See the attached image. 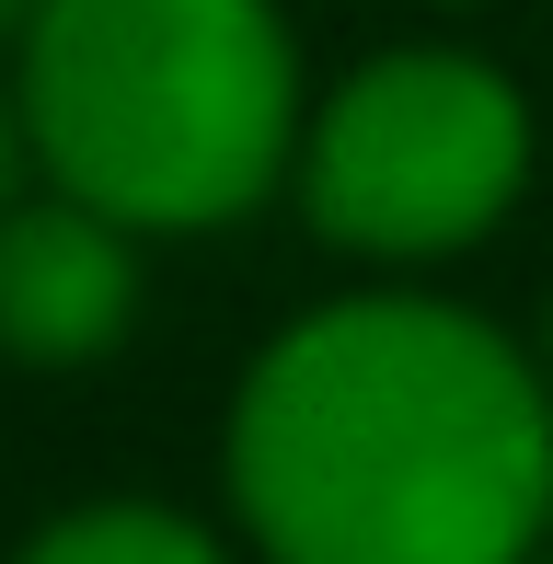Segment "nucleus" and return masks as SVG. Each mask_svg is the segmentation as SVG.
<instances>
[{"mask_svg": "<svg viewBox=\"0 0 553 564\" xmlns=\"http://www.w3.org/2000/svg\"><path fill=\"white\" fill-rule=\"evenodd\" d=\"M231 507L265 564H542L553 392L449 300H323L231 392Z\"/></svg>", "mask_w": 553, "mask_h": 564, "instance_id": "obj_1", "label": "nucleus"}, {"mask_svg": "<svg viewBox=\"0 0 553 564\" xmlns=\"http://www.w3.org/2000/svg\"><path fill=\"white\" fill-rule=\"evenodd\" d=\"M12 93L35 173L116 230H219L300 173L276 0H46Z\"/></svg>", "mask_w": 553, "mask_h": 564, "instance_id": "obj_2", "label": "nucleus"}, {"mask_svg": "<svg viewBox=\"0 0 553 564\" xmlns=\"http://www.w3.org/2000/svg\"><path fill=\"white\" fill-rule=\"evenodd\" d=\"M519 173H531V105L508 69L462 58V46H392L312 116L300 208L335 253L438 265L508 219Z\"/></svg>", "mask_w": 553, "mask_h": 564, "instance_id": "obj_3", "label": "nucleus"}, {"mask_svg": "<svg viewBox=\"0 0 553 564\" xmlns=\"http://www.w3.org/2000/svg\"><path fill=\"white\" fill-rule=\"evenodd\" d=\"M139 323V253L116 219L69 208H0V357L23 369H93Z\"/></svg>", "mask_w": 553, "mask_h": 564, "instance_id": "obj_4", "label": "nucleus"}, {"mask_svg": "<svg viewBox=\"0 0 553 564\" xmlns=\"http://www.w3.org/2000/svg\"><path fill=\"white\" fill-rule=\"evenodd\" d=\"M12 564H231V553H219L196 519H173V507L105 496V507H69V519H46Z\"/></svg>", "mask_w": 553, "mask_h": 564, "instance_id": "obj_5", "label": "nucleus"}, {"mask_svg": "<svg viewBox=\"0 0 553 564\" xmlns=\"http://www.w3.org/2000/svg\"><path fill=\"white\" fill-rule=\"evenodd\" d=\"M23 162H35V139H23V93H0V196H12Z\"/></svg>", "mask_w": 553, "mask_h": 564, "instance_id": "obj_6", "label": "nucleus"}, {"mask_svg": "<svg viewBox=\"0 0 553 564\" xmlns=\"http://www.w3.org/2000/svg\"><path fill=\"white\" fill-rule=\"evenodd\" d=\"M0 23H12V35H35V23H46V0H0Z\"/></svg>", "mask_w": 553, "mask_h": 564, "instance_id": "obj_7", "label": "nucleus"}, {"mask_svg": "<svg viewBox=\"0 0 553 564\" xmlns=\"http://www.w3.org/2000/svg\"><path fill=\"white\" fill-rule=\"evenodd\" d=\"M542 564H553V553H542Z\"/></svg>", "mask_w": 553, "mask_h": 564, "instance_id": "obj_8", "label": "nucleus"}]
</instances>
